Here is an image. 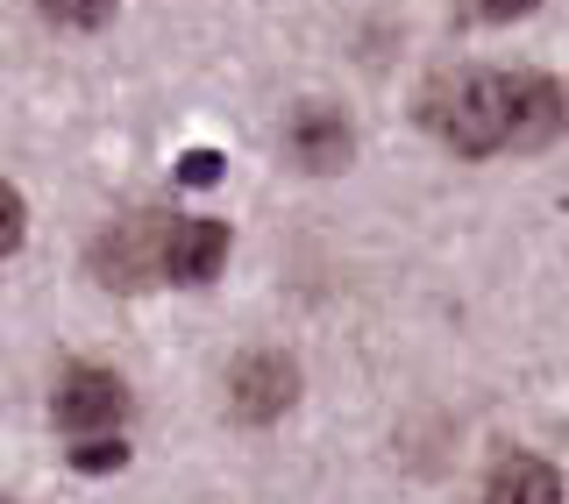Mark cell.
<instances>
[{
    "label": "cell",
    "mask_w": 569,
    "mask_h": 504,
    "mask_svg": "<svg viewBox=\"0 0 569 504\" xmlns=\"http://www.w3.org/2000/svg\"><path fill=\"white\" fill-rule=\"evenodd\" d=\"M435 129L462 157L506 150V71H462L449 93L435 100Z\"/></svg>",
    "instance_id": "cell-1"
},
{
    "label": "cell",
    "mask_w": 569,
    "mask_h": 504,
    "mask_svg": "<svg viewBox=\"0 0 569 504\" xmlns=\"http://www.w3.org/2000/svg\"><path fill=\"white\" fill-rule=\"evenodd\" d=\"M485 504H562V476L541 455H506L485 483Z\"/></svg>",
    "instance_id": "cell-8"
},
{
    "label": "cell",
    "mask_w": 569,
    "mask_h": 504,
    "mask_svg": "<svg viewBox=\"0 0 569 504\" xmlns=\"http://www.w3.org/2000/svg\"><path fill=\"white\" fill-rule=\"evenodd\" d=\"M221 171H228L221 150H186V157H178V185H213Z\"/></svg>",
    "instance_id": "cell-12"
},
{
    "label": "cell",
    "mask_w": 569,
    "mask_h": 504,
    "mask_svg": "<svg viewBox=\"0 0 569 504\" xmlns=\"http://www.w3.org/2000/svg\"><path fill=\"white\" fill-rule=\"evenodd\" d=\"M569 129V93L548 71H506V150H548Z\"/></svg>",
    "instance_id": "cell-2"
},
{
    "label": "cell",
    "mask_w": 569,
    "mask_h": 504,
    "mask_svg": "<svg viewBox=\"0 0 569 504\" xmlns=\"http://www.w3.org/2000/svg\"><path fill=\"white\" fill-rule=\"evenodd\" d=\"M299 399V370L292 355H242L236 370H228V412H236L242 426H271L284 405Z\"/></svg>",
    "instance_id": "cell-4"
},
{
    "label": "cell",
    "mask_w": 569,
    "mask_h": 504,
    "mask_svg": "<svg viewBox=\"0 0 569 504\" xmlns=\"http://www.w3.org/2000/svg\"><path fill=\"white\" fill-rule=\"evenodd\" d=\"M22 235H29V206H22V192H14L8 178H0V263H8L14 249H22Z\"/></svg>",
    "instance_id": "cell-11"
},
{
    "label": "cell",
    "mask_w": 569,
    "mask_h": 504,
    "mask_svg": "<svg viewBox=\"0 0 569 504\" xmlns=\"http://www.w3.org/2000/svg\"><path fill=\"white\" fill-rule=\"evenodd\" d=\"M50 412H58V426H71V434H107L129 412V384L114 370H71L58 384V399H50Z\"/></svg>",
    "instance_id": "cell-6"
},
{
    "label": "cell",
    "mask_w": 569,
    "mask_h": 504,
    "mask_svg": "<svg viewBox=\"0 0 569 504\" xmlns=\"http://www.w3.org/2000/svg\"><path fill=\"white\" fill-rule=\"evenodd\" d=\"M462 8H470L477 22H520V14H533L541 0H462Z\"/></svg>",
    "instance_id": "cell-13"
},
{
    "label": "cell",
    "mask_w": 569,
    "mask_h": 504,
    "mask_svg": "<svg viewBox=\"0 0 569 504\" xmlns=\"http://www.w3.org/2000/svg\"><path fill=\"white\" fill-rule=\"evenodd\" d=\"M121 462H129V447L107 441V434H86L71 447V470H86V476H107V470H121Z\"/></svg>",
    "instance_id": "cell-10"
},
{
    "label": "cell",
    "mask_w": 569,
    "mask_h": 504,
    "mask_svg": "<svg viewBox=\"0 0 569 504\" xmlns=\"http://www.w3.org/2000/svg\"><path fill=\"white\" fill-rule=\"evenodd\" d=\"M0 504H8V497H0Z\"/></svg>",
    "instance_id": "cell-14"
},
{
    "label": "cell",
    "mask_w": 569,
    "mask_h": 504,
    "mask_svg": "<svg viewBox=\"0 0 569 504\" xmlns=\"http://www.w3.org/2000/svg\"><path fill=\"white\" fill-rule=\"evenodd\" d=\"M93 270H100V284H121V292L164 278V221H157V213H129V221H114L100 235V249H93Z\"/></svg>",
    "instance_id": "cell-3"
},
{
    "label": "cell",
    "mask_w": 569,
    "mask_h": 504,
    "mask_svg": "<svg viewBox=\"0 0 569 504\" xmlns=\"http://www.w3.org/2000/svg\"><path fill=\"white\" fill-rule=\"evenodd\" d=\"M221 263H228V221L192 213V221H171L164 228V278L171 284H207Z\"/></svg>",
    "instance_id": "cell-7"
},
{
    "label": "cell",
    "mask_w": 569,
    "mask_h": 504,
    "mask_svg": "<svg viewBox=\"0 0 569 504\" xmlns=\"http://www.w3.org/2000/svg\"><path fill=\"white\" fill-rule=\"evenodd\" d=\"M43 8V22H58V29H100L107 14H114V0H36Z\"/></svg>",
    "instance_id": "cell-9"
},
{
    "label": "cell",
    "mask_w": 569,
    "mask_h": 504,
    "mask_svg": "<svg viewBox=\"0 0 569 504\" xmlns=\"http://www.w3.org/2000/svg\"><path fill=\"white\" fill-rule=\"evenodd\" d=\"M284 150H292L299 171L328 178V171H342L349 157H356V129L342 121V107L307 100V107H292V121H284Z\"/></svg>",
    "instance_id": "cell-5"
}]
</instances>
